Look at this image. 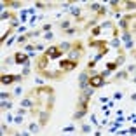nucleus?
<instances>
[{"label": "nucleus", "instance_id": "nucleus-9", "mask_svg": "<svg viewBox=\"0 0 136 136\" xmlns=\"http://www.w3.org/2000/svg\"><path fill=\"white\" fill-rule=\"evenodd\" d=\"M58 47H59V51H61V53H63V51H72V46L68 44V42H63L61 46H58Z\"/></svg>", "mask_w": 136, "mask_h": 136}, {"label": "nucleus", "instance_id": "nucleus-3", "mask_svg": "<svg viewBox=\"0 0 136 136\" xmlns=\"http://www.w3.org/2000/svg\"><path fill=\"white\" fill-rule=\"evenodd\" d=\"M101 86H105V79L101 77V75H93V77L89 79V87H101Z\"/></svg>", "mask_w": 136, "mask_h": 136}, {"label": "nucleus", "instance_id": "nucleus-2", "mask_svg": "<svg viewBox=\"0 0 136 136\" xmlns=\"http://www.w3.org/2000/svg\"><path fill=\"white\" fill-rule=\"evenodd\" d=\"M75 66H77V61L65 59V61H61V63H59V72H61V73H65V72H72Z\"/></svg>", "mask_w": 136, "mask_h": 136}, {"label": "nucleus", "instance_id": "nucleus-16", "mask_svg": "<svg viewBox=\"0 0 136 136\" xmlns=\"http://www.w3.org/2000/svg\"><path fill=\"white\" fill-rule=\"evenodd\" d=\"M53 38V33H46V40H51Z\"/></svg>", "mask_w": 136, "mask_h": 136}, {"label": "nucleus", "instance_id": "nucleus-13", "mask_svg": "<svg viewBox=\"0 0 136 136\" xmlns=\"http://www.w3.org/2000/svg\"><path fill=\"white\" fill-rule=\"evenodd\" d=\"M2 107L7 110V108H12V103H7V101H4V103H2Z\"/></svg>", "mask_w": 136, "mask_h": 136}, {"label": "nucleus", "instance_id": "nucleus-8", "mask_svg": "<svg viewBox=\"0 0 136 136\" xmlns=\"http://www.w3.org/2000/svg\"><path fill=\"white\" fill-rule=\"evenodd\" d=\"M79 80H80V89H87V86H89V80H87V72H84L82 75L79 77Z\"/></svg>", "mask_w": 136, "mask_h": 136}, {"label": "nucleus", "instance_id": "nucleus-7", "mask_svg": "<svg viewBox=\"0 0 136 136\" xmlns=\"http://www.w3.org/2000/svg\"><path fill=\"white\" fill-rule=\"evenodd\" d=\"M16 63H19V65H28V56L24 53H16Z\"/></svg>", "mask_w": 136, "mask_h": 136}, {"label": "nucleus", "instance_id": "nucleus-1", "mask_svg": "<svg viewBox=\"0 0 136 136\" xmlns=\"http://www.w3.org/2000/svg\"><path fill=\"white\" fill-rule=\"evenodd\" d=\"M37 93H38V94H37V103H38L42 108L49 110V108L54 105V91H53L51 87L42 86V87L38 89Z\"/></svg>", "mask_w": 136, "mask_h": 136}, {"label": "nucleus", "instance_id": "nucleus-5", "mask_svg": "<svg viewBox=\"0 0 136 136\" xmlns=\"http://www.w3.org/2000/svg\"><path fill=\"white\" fill-rule=\"evenodd\" d=\"M61 54H63V53L59 51V47H54V46H53V47H49V49H47L46 56H47L49 59H58V58H61Z\"/></svg>", "mask_w": 136, "mask_h": 136}, {"label": "nucleus", "instance_id": "nucleus-17", "mask_svg": "<svg viewBox=\"0 0 136 136\" xmlns=\"http://www.w3.org/2000/svg\"><path fill=\"white\" fill-rule=\"evenodd\" d=\"M134 82H136V77H134Z\"/></svg>", "mask_w": 136, "mask_h": 136}, {"label": "nucleus", "instance_id": "nucleus-4", "mask_svg": "<svg viewBox=\"0 0 136 136\" xmlns=\"http://www.w3.org/2000/svg\"><path fill=\"white\" fill-rule=\"evenodd\" d=\"M79 58H82V47H79V42L75 44V47L70 51V54H68V59H72V61H77Z\"/></svg>", "mask_w": 136, "mask_h": 136}, {"label": "nucleus", "instance_id": "nucleus-6", "mask_svg": "<svg viewBox=\"0 0 136 136\" xmlns=\"http://www.w3.org/2000/svg\"><path fill=\"white\" fill-rule=\"evenodd\" d=\"M21 75H2V84H12V82H19Z\"/></svg>", "mask_w": 136, "mask_h": 136}, {"label": "nucleus", "instance_id": "nucleus-14", "mask_svg": "<svg viewBox=\"0 0 136 136\" xmlns=\"http://www.w3.org/2000/svg\"><path fill=\"white\" fill-rule=\"evenodd\" d=\"M61 28H70V21H63L61 23Z\"/></svg>", "mask_w": 136, "mask_h": 136}, {"label": "nucleus", "instance_id": "nucleus-10", "mask_svg": "<svg viewBox=\"0 0 136 136\" xmlns=\"http://www.w3.org/2000/svg\"><path fill=\"white\" fill-rule=\"evenodd\" d=\"M49 119V113H40V124H46Z\"/></svg>", "mask_w": 136, "mask_h": 136}, {"label": "nucleus", "instance_id": "nucleus-15", "mask_svg": "<svg viewBox=\"0 0 136 136\" xmlns=\"http://www.w3.org/2000/svg\"><path fill=\"white\" fill-rule=\"evenodd\" d=\"M7 98H9V93H2V100L5 101V100H7Z\"/></svg>", "mask_w": 136, "mask_h": 136}, {"label": "nucleus", "instance_id": "nucleus-12", "mask_svg": "<svg viewBox=\"0 0 136 136\" xmlns=\"http://www.w3.org/2000/svg\"><path fill=\"white\" fill-rule=\"evenodd\" d=\"M30 129H31V133H38V126L35 122H30Z\"/></svg>", "mask_w": 136, "mask_h": 136}, {"label": "nucleus", "instance_id": "nucleus-11", "mask_svg": "<svg viewBox=\"0 0 136 136\" xmlns=\"http://www.w3.org/2000/svg\"><path fill=\"white\" fill-rule=\"evenodd\" d=\"M115 68H117V63H107V70L108 72H113Z\"/></svg>", "mask_w": 136, "mask_h": 136}]
</instances>
